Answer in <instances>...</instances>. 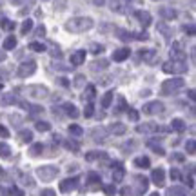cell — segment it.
<instances>
[{"label": "cell", "mask_w": 196, "mask_h": 196, "mask_svg": "<svg viewBox=\"0 0 196 196\" xmlns=\"http://www.w3.org/2000/svg\"><path fill=\"white\" fill-rule=\"evenodd\" d=\"M56 173H58V171H56L55 167H42L40 171H38V176H40L42 180H45V182H47V180L55 178V176H56Z\"/></svg>", "instance_id": "9"}, {"label": "cell", "mask_w": 196, "mask_h": 196, "mask_svg": "<svg viewBox=\"0 0 196 196\" xmlns=\"http://www.w3.org/2000/svg\"><path fill=\"white\" fill-rule=\"evenodd\" d=\"M187 151H189V153H191V155H193V153H194V142H193V140H191V142H189V144H187Z\"/></svg>", "instance_id": "45"}, {"label": "cell", "mask_w": 196, "mask_h": 196, "mask_svg": "<svg viewBox=\"0 0 196 196\" xmlns=\"http://www.w3.org/2000/svg\"><path fill=\"white\" fill-rule=\"evenodd\" d=\"M133 36L136 38V40H147V38H149L147 33H138V35H133Z\"/></svg>", "instance_id": "41"}, {"label": "cell", "mask_w": 196, "mask_h": 196, "mask_svg": "<svg viewBox=\"0 0 196 196\" xmlns=\"http://www.w3.org/2000/svg\"><path fill=\"white\" fill-rule=\"evenodd\" d=\"M29 49H33V51H36V53H44L45 51V45L40 44V42H31L29 44Z\"/></svg>", "instance_id": "22"}, {"label": "cell", "mask_w": 196, "mask_h": 196, "mask_svg": "<svg viewBox=\"0 0 196 196\" xmlns=\"http://www.w3.org/2000/svg\"><path fill=\"white\" fill-rule=\"evenodd\" d=\"M85 62V51H76L71 55V65H82Z\"/></svg>", "instance_id": "11"}, {"label": "cell", "mask_w": 196, "mask_h": 196, "mask_svg": "<svg viewBox=\"0 0 196 196\" xmlns=\"http://www.w3.org/2000/svg\"><path fill=\"white\" fill-rule=\"evenodd\" d=\"M69 133H73V134H76V136H80V134H82V133H84V131H82V127H80V125L73 124V125H69Z\"/></svg>", "instance_id": "27"}, {"label": "cell", "mask_w": 196, "mask_h": 196, "mask_svg": "<svg viewBox=\"0 0 196 196\" xmlns=\"http://www.w3.org/2000/svg\"><path fill=\"white\" fill-rule=\"evenodd\" d=\"M31 138H33L31 131H22V134H20V140H24V142H29Z\"/></svg>", "instance_id": "32"}, {"label": "cell", "mask_w": 196, "mask_h": 196, "mask_svg": "<svg viewBox=\"0 0 196 196\" xmlns=\"http://www.w3.org/2000/svg\"><path fill=\"white\" fill-rule=\"evenodd\" d=\"M40 196H55V191H51V189H45V191H42Z\"/></svg>", "instance_id": "47"}, {"label": "cell", "mask_w": 196, "mask_h": 196, "mask_svg": "<svg viewBox=\"0 0 196 196\" xmlns=\"http://www.w3.org/2000/svg\"><path fill=\"white\" fill-rule=\"evenodd\" d=\"M122 109H125V100H124V98L118 100V111H122Z\"/></svg>", "instance_id": "48"}, {"label": "cell", "mask_w": 196, "mask_h": 196, "mask_svg": "<svg viewBox=\"0 0 196 196\" xmlns=\"http://www.w3.org/2000/svg\"><path fill=\"white\" fill-rule=\"evenodd\" d=\"M134 17L140 20V24H142L144 27L151 26V22H153V17H151V13H149V11H136V13H134Z\"/></svg>", "instance_id": "6"}, {"label": "cell", "mask_w": 196, "mask_h": 196, "mask_svg": "<svg viewBox=\"0 0 196 196\" xmlns=\"http://www.w3.org/2000/svg\"><path fill=\"white\" fill-rule=\"evenodd\" d=\"M113 178H114V180H116V182H120V180L124 178V169H122L120 165H118V169H116V173H114V174H113Z\"/></svg>", "instance_id": "29"}, {"label": "cell", "mask_w": 196, "mask_h": 196, "mask_svg": "<svg viewBox=\"0 0 196 196\" xmlns=\"http://www.w3.org/2000/svg\"><path fill=\"white\" fill-rule=\"evenodd\" d=\"M0 136H2V138H7V136H9V131H7L4 125H0Z\"/></svg>", "instance_id": "42"}, {"label": "cell", "mask_w": 196, "mask_h": 196, "mask_svg": "<svg viewBox=\"0 0 196 196\" xmlns=\"http://www.w3.org/2000/svg\"><path fill=\"white\" fill-rule=\"evenodd\" d=\"M136 165H138V167H149V158H138V160H136Z\"/></svg>", "instance_id": "34"}, {"label": "cell", "mask_w": 196, "mask_h": 196, "mask_svg": "<svg viewBox=\"0 0 196 196\" xmlns=\"http://www.w3.org/2000/svg\"><path fill=\"white\" fill-rule=\"evenodd\" d=\"M111 131H113L114 134H124L125 133V127L122 124H114V125H111Z\"/></svg>", "instance_id": "25"}, {"label": "cell", "mask_w": 196, "mask_h": 196, "mask_svg": "<svg viewBox=\"0 0 196 196\" xmlns=\"http://www.w3.org/2000/svg\"><path fill=\"white\" fill-rule=\"evenodd\" d=\"M158 31L162 33L164 36H167V38H171V36H173V29H171L169 26H165V24H158Z\"/></svg>", "instance_id": "20"}, {"label": "cell", "mask_w": 196, "mask_h": 196, "mask_svg": "<svg viewBox=\"0 0 196 196\" xmlns=\"http://www.w3.org/2000/svg\"><path fill=\"white\" fill-rule=\"evenodd\" d=\"M111 102H113V91H107L102 98V107H109Z\"/></svg>", "instance_id": "21"}, {"label": "cell", "mask_w": 196, "mask_h": 196, "mask_svg": "<svg viewBox=\"0 0 196 196\" xmlns=\"http://www.w3.org/2000/svg\"><path fill=\"white\" fill-rule=\"evenodd\" d=\"M0 156H4V158L9 156V147H7L6 144H0Z\"/></svg>", "instance_id": "30"}, {"label": "cell", "mask_w": 196, "mask_h": 196, "mask_svg": "<svg viewBox=\"0 0 196 196\" xmlns=\"http://www.w3.org/2000/svg\"><path fill=\"white\" fill-rule=\"evenodd\" d=\"M129 55H131L129 47H120V49H116L113 53V60L114 62H124L125 58H129Z\"/></svg>", "instance_id": "7"}, {"label": "cell", "mask_w": 196, "mask_h": 196, "mask_svg": "<svg viewBox=\"0 0 196 196\" xmlns=\"http://www.w3.org/2000/svg\"><path fill=\"white\" fill-rule=\"evenodd\" d=\"M55 6H56V9H64L65 7V0H56Z\"/></svg>", "instance_id": "44"}, {"label": "cell", "mask_w": 196, "mask_h": 196, "mask_svg": "<svg viewBox=\"0 0 196 196\" xmlns=\"http://www.w3.org/2000/svg\"><path fill=\"white\" fill-rule=\"evenodd\" d=\"M160 15L164 17L165 20H174L176 18V11L173 9V7H162V9H160Z\"/></svg>", "instance_id": "12"}, {"label": "cell", "mask_w": 196, "mask_h": 196, "mask_svg": "<svg viewBox=\"0 0 196 196\" xmlns=\"http://www.w3.org/2000/svg\"><path fill=\"white\" fill-rule=\"evenodd\" d=\"M164 71L165 73H185L187 71V62L185 60H171V62H165L164 64Z\"/></svg>", "instance_id": "3"}, {"label": "cell", "mask_w": 196, "mask_h": 196, "mask_svg": "<svg viewBox=\"0 0 196 196\" xmlns=\"http://www.w3.org/2000/svg\"><path fill=\"white\" fill-rule=\"evenodd\" d=\"M127 114H129V118H131L133 122H136V120L140 118V116H138V113H136L134 109H127Z\"/></svg>", "instance_id": "38"}, {"label": "cell", "mask_w": 196, "mask_h": 196, "mask_svg": "<svg viewBox=\"0 0 196 196\" xmlns=\"http://www.w3.org/2000/svg\"><path fill=\"white\" fill-rule=\"evenodd\" d=\"M93 2L96 6H103V4H105V0H93Z\"/></svg>", "instance_id": "51"}, {"label": "cell", "mask_w": 196, "mask_h": 196, "mask_svg": "<svg viewBox=\"0 0 196 196\" xmlns=\"http://www.w3.org/2000/svg\"><path fill=\"white\" fill-rule=\"evenodd\" d=\"M138 55H140V56L144 58V62H147V64H156V60H158V53H156L155 49H142Z\"/></svg>", "instance_id": "5"}, {"label": "cell", "mask_w": 196, "mask_h": 196, "mask_svg": "<svg viewBox=\"0 0 196 196\" xmlns=\"http://www.w3.org/2000/svg\"><path fill=\"white\" fill-rule=\"evenodd\" d=\"M15 45H17V38H15V36H7V38L4 40V49H6V51L15 49Z\"/></svg>", "instance_id": "17"}, {"label": "cell", "mask_w": 196, "mask_h": 196, "mask_svg": "<svg viewBox=\"0 0 196 196\" xmlns=\"http://www.w3.org/2000/svg\"><path fill=\"white\" fill-rule=\"evenodd\" d=\"M35 71H36V64L35 62H26V64H22L20 67H18L17 74H18L20 78H27V76H31Z\"/></svg>", "instance_id": "4"}, {"label": "cell", "mask_w": 196, "mask_h": 196, "mask_svg": "<svg viewBox=\"0 0 196 196\" xmlns=\"http://www.w3.org/2000/svg\"><path fill=\"white\" fill-rule=\"evenodd\" d=\"M184 31L187 33V35H191V36H193V35H194V24H189V26H184Z\"/></svg>", "instance_id": "35"}, {"label": "cell", "mask_w": 196, "mask_h": 196, "mask_svg": "<svg viewBox=\"0 0 196 196\" xmlns=\"http://www.w3.org/2000/svg\"><path fill=\"white\" fill-rule=\"evenodd\" d=\"M44 35H45V27H44V26H40V27L36 29V36H44Z\"/></svg>", "instance_id": "46"}, {"label": "cell", "mask_w": 196, "mask_h": 196, "mask_svg": "<svg viewBox=\"0 0 196 196\" xmlns=\"http://www.w3.org/2000/svg\"><path fill=\"white\" fill-rule=\"evenodd\" d=\"M64 109H65V113L73 116V118H76L78 116V109H76V105H73V103H64Z\"/></svg>", "instance_id": "16"}, {"label": "cell", "mask_w": 196, "mask_h": 196, "mask_svg": "<svg viewBox=\"0 0 196 196\" xmlns=\"http://www.w3.org/2000/svg\"><path fill=\"white\" fill-rule=\"evenodd\" d=\"M74 185H76V178H73V180H64L60 189H62L64 193H69L71 189H74Z\"/></svg>", "instance_id": "15"}, {"label": "cell", "mask_w": 196, "mask_h": 196, "mask_svg": "<svg viewBox=\"0 0 196 196\" xmlns=\"http://www.w3.org/2000/svg\"><path fill=\"white\" fill-rule=\"evenodd\" d=\"M184 127H185V124H184L182 120H173V129H176V131H184Z\"/></svg>", "instance_id": "28"}, {"label": "cell", "mask_w": 196, "mask_h": 196, "mask_svg": "<svg viewBox=\"0 0 196 196\" xmlns=\"http://www.w3.org/2000/svg\"><path fill=\"white\" fill-rule=\"evenodd\" d=\"M151 196H158V193H155V194H151Z\"/></svg>", "instance_id": "54"}, {"label": "cell", "mask_w": 196, "mask_h": 196, "mask_svg": "<svg viewBox=\"0 0 196 196\" xmlns=\"http://www.w3.org/2000/svg\"><path fill=\"white\" fill-rule=\"evenodd\" d=\"M184 78H173V80H165L162 84V89H160V93L162 94H173L176 91H180L182 87H184Z\"/></svg>", "instance_id": "2"}, {"label": "cell", "mask_w": 196, "mask_h": 196, "mask_svg": "<svg viewBox=\"0 0 196 196\" xmlns=\"http://www.w3.org/2000/svg\"><path fill=\"white\" fill-rule=\"evenodd\" d=\"M93 111H94V107H93V103L89 102L87 105H85V111H84V114H85V116L89 118V116H93Z\"/></svg>", "instance_id": "31"}, {"label": "cell", "mask_w": 196, "mask_h": 196, "mask_svg": "<svg viewBox=\"0 0 196 196\" xmlns=\"http://www.w3.org/2000/svg\"><path fill=\"white\" fill-rule=\"evenodd\" d=\"M102 51H103V45H98V44H94V45H93V53H94V55H100Z\"/></svg>", "instance_id": "43"}, {"label": "cell", "mask_w": 196, "mask_h": 196, "mask_svg": "<svg viewBox=\"0 0 196 196\" xmlns=\"http://www.w3.org/2000/svg\"><path fill=\"white\" fill-rule=\"evenodd\" d=\"M93 27V18L89 17H78V18H71V20L65 24V29L71 33H84L87 29Z\"/></svg>", "instance_id": "1"}, {"label": "cell", "mask_w": 196, "mask_h": 196, "mask_svg": "<svg viewBox=\"0 0 196 196\" xmlns=\"http://www.w3.org/2000/svg\"><path fill=\"white\" fill-rule=\"evenodd\" d=\"M107 65H109V62H107V60H103V58H102V60H94V62L89 64V67H91L93 71H102V69H105Z\"/></svg>", "instance_id": "13"}, {"label": "cell", "mask_w": 196, "mask_h": 196, "mask_svg": "<svg viewBox=\"0 0 196 196\" xmlns=\"http://www.w3.org/2000/svg\"><path fill=\"white\" fill-rule=\"evenodd\" d=\"M0 89H2V84H0Z\"/></svg>", "instance_id": "55"}, {"label": "cell", "mask_w": 196, "mask_h": 196, "mask_svg": "<svg viewBox=\"0 0 196 196\" xmlns=\"http://www.w3.org/2000/svg\"><path fill=\"white\" fill-rule=\"evenodd\" d=\"M103 191H105V194H107V196H113L114 193H116V189H114V185H107L105 189H103Z\"/></svg>", "instance_id": "39"}, {"label": "cell", "mask_w": 196, "mask_h": 196, "mask_svg": "<svg viewBox=\"0 0 196 196\" xmlns=\"http://www.w3.org/2000/svg\"><path fill=\"white\" fill-rule=\"evenodd\" d=\"M116 35H118L120 40H131V38H133V35L129 31H124V29H116Z\"/></svg>", "instance_id": "24"}, {"label": "cell", "mask_w": 196, "mask_h": 196, "mask_svg": "<svg viewBox=\"0 0 196 196\" xmlns=\"http://www.w3.org/2000/svg\"><path fill=\"white\" fill-rule=\"evenodd\" d=\"M36 129H38V131H49V124H47V122H38V124H36Z\"/></svg>", "instance_id": "37"}, {"label": "cell", "mask_w": 196, "mask_h": 196, "mask_svg": "<svg viewBox=\"0 0 196 196\" xmlns=\"http://www.w3.org/2000/svg\"><path fill=\"white\" fill-rule=\"evenodd\" d=\"M2 103H4V105H7V103H15V96H13V94H6L4 100H2Z\"/></svg>", "instance_id": "36"}, {"label": "cell", "mask_w": 196, "mask_h": 196, "mask_svg": "<svg viewBox=\"0 0 196 196\" xmlns=\"http://www.w3.org/2000/svg\"><path fill=\"white\" fill-rule=\"evenodd\" d=\"M162 111H164V103H160V102H151L144 107V113L147 114H158Z\"/></svg>", "instance_id": "8"}, {"label": "cell", "mask_w": 196, "mask_h": 196, "mask_svg": "<svg viewBox=\"0 0 196 196\" xmlns=\"http://www.w3.org/2000/svg\"><path fill=\"white\" fill-rule=\"evenodd\" d=\"M189 96H191V100H194V89H191V91H189Z\"/></svg>", "instance_id": "52"}, {"label": "cell", "mask_w": 196, "mask_h": 196, "mask_svg": "<svg viewBox=\"0 0 196 196\" xmlns=\"http://www.w3.org/2000/svg\"><path fill=\"white\" fill-rule=\"evenodd\" d=\"M40 151H42V144H35L31 149V155H38Z\"/></svg>", "instance_id": "40"}, {"label": "cell", "mask_w": 196, "mask_h": 196, "mask_svg": "<svg viewBox=\"0 0 196 196\" xmlns=\"http://www.w3.org/2000/svg\"><path fill=\"white\" fill-rule=\"evenodd\" d=\"M0 26H2V29H6V31H13V29H15V22L7 20V18H4V20L0 22Z\"/></svg>", "instance_id": "23"}, {"label": "cell", "mask_w": 196, "mask_h": 196, "mask_svg": "<svg viewBox=\"0 0 196 196\" xmlns=\"http://www.w3.org/2000/svg\"><path fill=\"white\" fill-rule=\"evenodd\" d=\"M94 96H96V87H94V85H87V87H85V93H84V100L93 102Z\"/></svg>", "instance_id": "14"}, {"label": "cell", "mask_w": 196, "mask_h": 196, "mask_svg": "<svg viewBox=\"0 0 196 196\" xmlns=\"http://www.w3.org/2000/svg\"><path fill=\"white\" fill-rule=\"evenodd\" d=\"M4 58H6V55H4V53L0 51V62H2V60H4Z\"/></svg>", "instance_id": "53"}, {"label": "cell", "mask_w": 196, "mask_h": 196, "mask_svg": "<svg viewBox=\"0 0 196 196\" xmlns=\"http://www.w3.org/2000/svg\"><path fill=\"white\" fill-rule=\"evenodd\" d=\"M153 180H155V184L162 185V184H164V171H162V169H156V171H153Z\"/></svg>", "instance_id": "19"}, {"label": "cell", "mask_w": 196, "mask_h": 196, "mask_svg": "<svg viewBox=\"0 0 196 196\" xmlns=\"http://www.w3.org/2000/svg\"><path fill=\"white\" fill-rule=\"evenodd\" d=\"M31 29H33V20H31V18H27V20L22 22V27H20V33H22V35H27Z\"/></svg>", "instance_id": "18"}, {"label": "cell", "mask_w": 196, "mask_h": 196, "mask_svg": "<svg viewBox=\"0 0 196 196\" xmlns=\"http://www.w3.org/2000/svg\"><path fill=\"white\" fill-rule=\"evenodd\" d=\"M171 178H173V180H178V178H180V173H178V171H171Z\"/></svg>", "instance_id": "50"}, {"label": "cell", "mask_w": 196, "mask_h": 196, "mask_svg": "<svg viewBox=\"0 0 196 196\" xmlns=\"http://www.w3.org/2000/svg\"><path fill=\"white\" fill-rule=\"evenodd\" d=\"M84 82H85V76H84V74H78V76H76V78H74V85H76V87H80V85H84Z\"/></svg>", "instance_id": "33"}, {"label": "cell", "mask_w": 196, "mask_h": 196, "mask_svg": "<svg viewBox=\"0 0 196 196\" xmlns=\"http://www.w3.org/2000/svg\"><path fill=\"white\" fill-rule=\"evenodd\" d=\"M109 6H111V9L113 11H118V13L122 11V2H120V0H111Z\"/></svg>", "instance_id": "26"}, {"label": "cell", "mask_w": 196, "mask_h": 196, "mask_svg": "<svg viewBox=\"0 0 196 196\" xmlns=\"http://www.w3.org/2000/svg\"><path fill=\"white\" fill-rule=\"evenodd\" d=\"M29 91H31L33 96H36V98H42V96H47V94H49L47 87H44V85H31Z\"/></svg>", "instance_id": "10"}, {"label": "cell", "mask_w": 196, "mask_h": 196, "mask_svg": "<svg viewBox=\"0 0 196 196\" xmlns=\"http://www.w3.org/2000/svg\"><path fill=\"white\" fill-rule=\"evenodd\" d=\"M58 82L62 84L64 87H69V84H71V82H69V80H67V78H60V80H58Z\"/></svg>", "instance_id": "49"}]
</instances>
